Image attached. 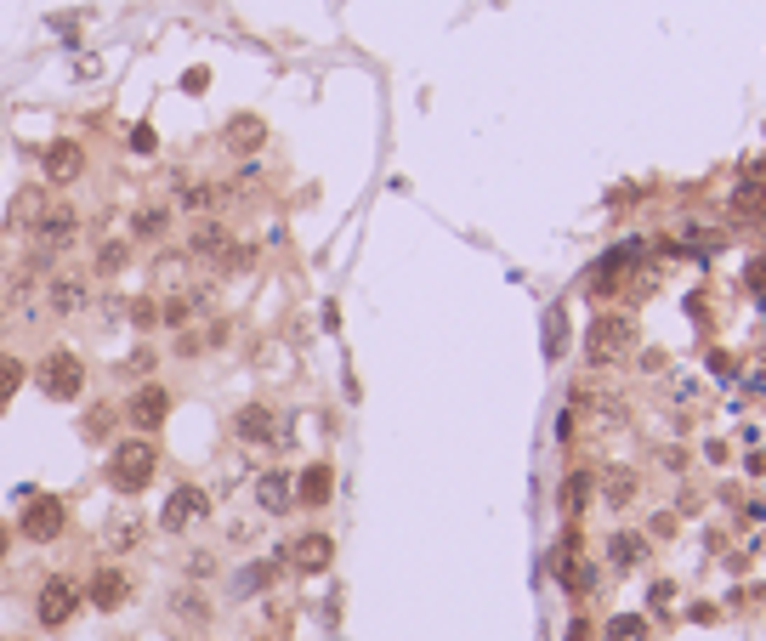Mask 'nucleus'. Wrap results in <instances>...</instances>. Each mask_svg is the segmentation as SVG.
<instances>
[{
    "label": "nucleus",
    "instance_id": "1",
    "mask_svg": "<svg viewBox=\"0 0 766 641\" xmlns=\"http://www.w3.org/2000/svg\"><path fill=\"white\" fill-rule=\"evenodd\" d=\"M154 471H159V449L148 443V437H120V443L108 449V460H103V477H108V488H114L120 500H137L142 488L154 483Z\"/></svg>",
    "mask_w": 766,
    "mask_h": 641
},
{
    "label": "nucleus",
    "instance_id": "15",
    "mask_svg": "<svg viewBox=\"0 0 766 641\" xmlns=\"http://www.w3.org/2000/svg\"><path fill=\"white\" fill-rule=\"evenodd\" d=\"M142 534H148V522L137 517V505H120V511L108 517V528H103V551H137Z\"/></svg>",
    "mask_w": 766,
    "mask_h": 641
},
{
    "label": "nucleus",
    "instance_id": "21",
    "mask_svg": "<svg viewBox=\"0 0 766 641\" xmlns=\"http://www.w3.org/2000/svg\"><path fill=\"white\" fill-rule=\"evenodd\" d=\"M216 199H222V188H216V182H205V176H176V210H193V216H205Z\"/></svg>",
    "mask_w": 766,
    "mask_h": 641
},
{
    "label": "nucleus",
    "instance_id": "35",
    "mask_svg": "<svg viewBox=\"0 0 766 641\" xmlns=\"http://www.w3.org/2000/svg\"><path fill=\"white\" fill-rule=\"evenodd\" d=\"M188 318H193V295H171V301L159 307V324H171V330H182Z\"/></svg>",
    "mask_w": 766,
    "mask_h": 641
},
{
    "label": "nucleus",
    "instance_id": "4",
    "mask_svg": "<svg viewBox=\"0 0 766 641\" xmlns=\"http://www.w3.org/2000/svg\"><path fill=\"white\" fill-rule=\"evenodd\" d=\"M80 602H86V585L80 579H69V573H46L35 590V619L46 624V630H63V624L80 613Z\"/></svg>",
    "mask_w": 766,
    "mask_h": 641
},
{
    "label": "nucleus",
    "instance_id": "25",
    "mask_svg": "<svg viewBox=\"0 0 766 641\" xmlns=\"http://www.w3.org/2000/svg\"><path fill=\"white\" fill-rule=\"evenodd\" d=\"M125 261H131V239H108L97 250V261H91V278H120Z\"/></svg>",
    "mask_w": 766,
    "mask_h": 641
},
{
    "label": "nucleus",
    "instance_id": "37",
    "mask_svg": "<svg viewBox=\"0 0 766 641\" xmlns=\"http://www.w3.org/2000/svg\"><path fill=\"white\" fill-rule=\"evenodd\" d=\"M744 284H749L755 295H766V256H755V261L744 267Z\"/></svg>",
    "mask_w": 766,
    "mask_h": 641
},
{
    "label": "nucleus",
    "instance_id": "14",
    "mask_svg": "<svg viewBox=\"0 0 766 641\" xmlns=\"http://www.w3.org/2000/svg\"><path fill=\"white\" fill-rule=\"evenodd\" d=\"M290 505H296V477H290V471H262V477H256V511L284 517Z\"/></svg>",
    "mask_w": 766,
    "mask_h": 641
},
{
    "label": "nucleus",
    "instance_id": "32",
    "mask_svg": "<svg viewBox=\"0 0 766 641\" xmlns=\"http://www.w3.org/2000/svg\"><path fill=\"white\" fill-rule=\"evenodd\" d=\"M120 318L131 324V330H154L159 324V301H148V295H137V301H125Z\"/></svg>",
    "mask_w": 766,
    "mask_h": 641
},
{
    "label": "nucleus",
    "instance_id": "13",
    "mask_svg": "<svg viewBox=\"0 0 766 641\" xmlns=\"http://www.w3.org/2000/svg\"><path fill=\"white\" fill-rule=\"evenodd\" d=\"M125 596H131V573H120V568H97L86 579V602L97 607V613H120Z\"/></svg>",
    "mask_w": 766,
    "mask_h": 641
},
{
    "label": "nucleus",
    "instance_id": "24",
    "mask_svg": "<svg viewBox=\"0 0 766 641\" xmlns=\"http://www.w3.org/2000/svg\"><path fill=\"white\" fill-rule=\"evenodd\" d=\"M636 488H642V483H636V471H630V466H613L608 477H602V500H608L613 511H619V505L636 500Z\"/></svg>",
    "mask_w": 766,
    "mask_h": 641
},
{
    "label": "nucleus",
    "instance_id": "18",
    "mask_svg": "<svg viewBox=\"0 0 766 641\" xmlns=\"http://www.w3.org/2000/svg\"><path fill=\"white\" fill-rule=\"evenodd\" d=\"M330 494H335V471L318 460V466H307L296 477V505H307V511H318V505H330Z\"/></svg>",
    "mask_w": 766,
    "mask_h": 641
},
{
    "label": "nucleus",
    "instance_id": "31",
    "mask_svg": "<svg viewBox=\"0 0 766 641\" xmlns=\"http://www.w3.org/2000/svg\"><path fill=\"white\" fill-rule=\"evenodd\" d=\"M562 347H568V312L551 307L545 312V358H562Z\"/></svg>",
    "mask_w": 766,
    "mask_h": 641
},
{
    "label": "nucleus",
    "instance_id": "26",
    "mask_svg": "<svg viewBox=\"0 0 766 641\" xmlns=\"http://www.w3.org/2000/svg\"><path fill=\"white\" fill-rule=\"evenodd\" d=\"M23 375H29V364H23L18 352H0V409H6V403L18 398Z\"/></svg>",
    "mask_w": 766,
    "mask_h": 641
},
{
    "label": "nucleus",
    "instance_id": "34",
    "mask_svg": "<svg viewBox=\"0 0 766 641\" xmlns=\"http://www.w3.org/2000/svg\"><path fill=\"white\" fill-rule=\"evenodd\" d=\"M154 369H159V358L148 347H137L131 358H120V375H137V381H154Z\"/></svg>",
    "mask_w": 766,
    "mask_h": 641
},
{
    "label": "nucleus",
    "instance_id": "11",
    "mask_svg": "<svg viewBox=\"0 0 766 641\" xmlns=\"http://www.w3.org/2000/svg\"><path fill=\"white\" fill-rule=\"evenodd\" d=\"M233 437H239V443H256V449H267V443H284L279 409H267V403H244L239 415H233Z\"/></svg>",
    "mask_w": 766,
    "mask_h": 641
},
{
    "label": "nucleus",
    "instance_id": "36",
    "mask_svg": "<svg viewBox=\"0 0 766 641\" xmlns=\"http://www.w3.org/2000/svg\"><path fill=\"white\" fill-rule=\"evenodd\" d=\"M154 142H159V137H154V125L142 120L137 131H131V137H125V148H131V154H154Z\"/></svg>",
    "mask_w": 766,
    "mask_h": 641
},
{
    "label": "nucleus",
    "instance_id": "7",
    "mask_svg": "<svg viewBox=\"0 0 766 641\" xmlns=\"http://www.w3.org/2000/svg\"><path fill=\"white\" fill-rule=\"evenodd\" d=\"M165 415H171V392H165L159 381H142L137 392L120 403V420H131L137 432H159V426H165Z\"/></svg>",
    "mask_w": 766,
    "mask_h": 641
},
{
    "label": "nucleus",
    "instance_id": "2",
    "mask_svg": "<svg viewBox=\"0 0 766 641\" xmlns=\"http://www.w3.org/2000/svg\"><path fill=\"white\" fill-rule=\"evenodd\" d=\"M630 347H636V318H625V312H602L591 330H585V364L591 369L625 364Z\"/></svg>",
    "mask_w": 766,
    "mask_h": 641
},
{
    "label": "nucleus",
    "instance_id": "38",
    "mask_svg": "<svg viewBox=\"0 0 766 641\" xmlns=\"http://www.w3.org/2000/svg\"><path fill=\"white\" fill-rule=\"evenodd\" d=\"M210 568H216V556H210V551H193L188 556V573H193V579H205Z\"/></svg>",
    "mask_w": 766,
    "mask_h": 641
},
{
    "label": "nucleus",
    "instance_id": "9",
    "mask_svg": "<svg viewBox=\"0 0 766 641\" xmlns=\"http://www.w3.org/2000/svg\"><path fill=\"white\" fill-rule=\"evenodd\" d=\"M273 562H290L296 573H324L335 562V539L330 534H301V539H284Z\"/></svg>",
    "mask_w": 766,
    "mask_h": 641
},
{
    "label": "nucleus",
    "instance_id": "41",
    "mask_svg": "<svg viewBox=\"0 0 766 641\" xmlns=\"http://www.w3.org/2000/svg\"><path fill=\"white\" fill-rule=\"evenodd\" d=\"M562 641H596V630H591V624H585V619H574V624H568V636H562Z\"/></svg>",
    "mask_w": 766,
    "mask_h": 641
},
{
    "label": "nucleus",
    "instance_id": "23",
    "mask_svg": "<svg viewBox=\"0 0 766 641\" xmlns=\"http://www.w3.org/2000/svg\"><path fill=\"white\" fill-rule=\"evenodd\" d=\"M591 494H596L591 471H568V477H562V511H568V517H579V511L591 505Z\"/></svg>",
    "mask_w": 766,
    "mask_h": 641
},
{
    "label": "nucleus",
    "instance_id": "29",
    "mask_svg": "<svg viewBox=\"0 0 766 641\" xmlns=\"http://www.w3.org/2000/svg\"><path fill=\"white\" fill-rule=\"evenodd\" d=\"M114 420H120V403H91V415L80 420V432H86V437H97V443H103V437L114 432Z\"/></svg>",
    "mask_w": 766,
    "mask_h": 641
},
{
    "label": "nucleus",
    "instance_id": "3",
    "mask_svg": "<svg viewBox=\"0 0 766 641\" xmlns=\"http://www.w3.org/2000/svg\"><path fill=\"white\" fill-rule=\"evenodd\" d=\"M35 381H40V392H46L52 403L86 398V364H80V352H69V347L46 352V358H40V369H35Z\"/></svg>",
    "mask_w": 766,
    "mask_h": 641
},
{
    "label": "nucleus",
    "instance_id": "5",
    "mask_svg": "<svg viewBox=\"0 0 766 641\" xmlns=\"http://www.w3.org/2000/svg\"><path fill=\"white\" fill-rule=\"evenodd\" d=\"M63 528H69V505L57 500V494H35V500H23L18 534L29 539V545H52V539H63Z\"/></svg>",
    "mask_w": 766,
    "mask_h": 641
},
{
    "label": "nucleus",
    "instance_id": "40",
    "mask_svg": "<svg viewBox=\"0 0 766 641\" xmlns=\"http://www.w3.org/2000/svg\"><path fill=\"white\" fill-rule=\"evenodd\" d=\"M670 596H676V585H653L647 590V607H670Z\"/></svg>",
    "mask_w": 766,
    "mask_h": 641
},
{
    "label": "nucleus",
    "instance_id": "39",
    "mask_svg": "<svg viewBox=\"0 0 766 641\" xmlns=\"http://www.w3.org/2000/svg\"><path fill=\"white\" fill-rule=\"evenodd\" d=\"M182 86H188V91H193V97H199V91H205V86H210V69H188V74H182Z\"/></svg>",
    "mask_w": 766,
    "mask_h": 641
},
{
    "label": "nucleus",
    "instance_id": "42",
    "mask_svg": "<svg viewBox=\"0 0 766 641\" xmlns=\"http://www.w3.org/2000/svg\"><path fill=\"white\" fill-rule=\"evenodd\" d=\"M12 556V522H0V562Z\"/></svg>",
    "mask_w": 766,
    "mask_h": 641
},
{
    "label": "nucleus",
    "instance_id": "30",
    "mask_svg": "<svg viewBox=\"0 0 766 641\" xmlns=\"http://www.w3.org/2000/svg\"><path fill=\"white\" fill-rule=\"evenodd\" d=\"M35 210H40V188L18 193V199H12V210H6V227H18V233H29V227H35Z\"/></svg>",
    "mask_w": 766,
    "mask_h": 641
},
{
    "label": "nucleus",
    "instance_id": "12",
    "mask_svg": "<svg viewBox=\"0 0 766 641\" xmlns=\"http://www.w3.org/2000/svg\"><path fill=\"white\" fill-rule=\"evenodd\" d=\"M29 239H35V250H69L74 239H80V216L74 210H40L35 227H29Z\"/></svg>",
    "mask_w": 766,
    "mask_h": 641
},
{
    "label": "nucleus",
    "instance_id": "20",
    "mask_svg": "<svg viewBox=\"0 0 766 641\" xmlns=\"http://www.w3.org/2000/svg\"><path fill=\"white\" fill-rule=\"evenodd\" d=\"M125 227H131V233H125L131 244H159L165 233H171V210H165V205H142V210H131V222H125Z\"/></svg>",
    "mask_w": 766,
    "mask_h": 641
},
{
    "label": "nucleus",
    "instance_id": "17",
    "mask_svg": "<svg viewBox=\"0 0 766 641\" xmlns=\"http://www.w3.org/2000/svg\"><path fill=\"white\" fill-rule=\"evenodd\" d=\"M267 142V125L256 120V114H233V120L222 125V148L227 154H256Z\"/></svg>",
    "mask_w": 766,
    "mask_h": 641
},
{
    "label": "nucleus",
    "instance_id": "33",
    "mask_svg": "<svg viewBox=\"0 0 766 641\" xmlns=\"http://www.w3.org/2000/svg\"><path fill=\"white\" fill-rule=\"evenodd\" d=\"M602 641H647V619L642 613H619V619H608V636Z\"/></svg>",
    "mask_w": 766,
    "mask_h": 641
},
{
    "label": "nucleus",
    "instance_id": "8",
    "mask_svg": "<svg viewBox=\"0 0 766 641\" xmlns=\"http://www.w3.org/2000/svg\"><path fill=\"white\" fill-rule=\"evenodd\" d=\"M205 517H210V494H205V488L176 483L171 500H165V511H159V528H165V534H188L193 522H205Z\"/></svg>",
    "mask_w": 766,
    "mask_h": 641
},
{
    "label": "nucleus",
    "instance_id": "27",
    "mask_svg": "<svg viewBox=\"0 0 766 641\" xmlns=\"http://www.w3.org/2000/svg\"><path fill=\"white\" fill-rule=\"evenodd\" d=\"M273 568H279V562H250V568L233 579V596H262V590L273 585Z\"/></svg>",
    "mask_w": 766,
    "mask_h": 641
},
{
    "label": "nucleus",
    "instance_id": "22",
    "mask_svg": "<svg viewBox=\"0 0 766 641\" xmlns=\"http://www.w3.org/2000/svg\"><path fill=\"white\" fill-rule=\"evenodd\" d=\"M557 579L568 596H596V568L591 562H579V551H562L557 556Z\"/></svg>",
    "mask_w": 766,
    "mask_h": 641
},
{
    "label": "nucleus",
    "instance_id": "16",
    "mask_svg": "<svg viewBox=\"0 0 766 641\" xmlns=\"http://www.w3.org/2000/svg\"><path fill=\"white\" fill-rule=\"evenodd\" d=\"M227 244H233V233H227L216 216H199V222H193V233H188V256H199V261H210V267H216Z\"/></svg>",
    "mask_w": 766,
    "mask_h": 641
},
{
    "label": "nucleus",
    "instance_id": "6",
    "mask_svg": "<svg viewBox=\"0 0 766 641\" xmlns=\"http://www.w3.org/2000/svg\"><path fill=\"white\" fill-rule=\"evenodd\" d=\"M40 171H46V188H74L86 176V142L80 137H52L46 154H40Z\"/></svg>",
    "mask_w": 766,
    "mask_h": 641
},
{
    "label": "nucleus",
    "instance_id": "43",
    "mask_svg": "<svg viewBox=\"0 0 766 641\" xmlns=\"http://www.w3.org/2000/svg\"><path fill=\"white\" fill-rule=\"evenodd\" d=\"M0 324H6V312H0Z\"/></svg>",
    "mask_w": 766,
    "mask_h": 641
},
{
    "label": "nucleus",
    "instance_id": "19",
    "mask_svg": "<svg viewBox=\"0 0 766 641\" xmlns=\"http://www.w3.org/2000/svg\"><path fill=\"white\" fill-rule=\"evenodd\" d=\"M647 556H653L647 534H613V539H608V568H619V573L647 568Z\"/></svg>",
    "mask_w": 766,
    "mask_h": 641
},
{
    "label": "nucleus",
    "instance_id": "28",
    "mask_svg": "<svg viewBox=\"0 0 766 641\" xmlns=\"http://www.w3.org/2000/svg\"><path fill=\"white\" fill-rule=\"evenodd\" d=\"M171 613H176V619H188V624H205L210 619V602L188 585V590H176V596H171Z\"/></svg>",
    "mask_w": 766,
    "mask_h": 641
},
{
    "label": "nucleus",
    "instance_id": "10",
    "mask_svg": "<svg viewBox=\"0 0 766 641\" xmlns=\"http://www.w3.org/2000/svg\"><path fill=\"white\" fill-rule=\"evenodd\" d=\"M86 307H91V273H52V284H46V312L80 318Z\"/></svg>",
    "mask_w": 766,
    "mask_h": 641
}]
</instances>
